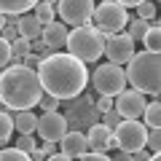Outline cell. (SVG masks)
<instances>
[{
	"instance_id": "43",
	"label": "cell",
	"mask_w": 161,
	"mask_h": 161,
	"mask_svg": "<svg viewBox=\"0 0 161 161\" xmlns=\"http://www.w3.org/2000/svg\"><path fill=\"white\" fill-rule=\"evenodd\" d=\"M6 27V16H3V14H0V30Z\"/></svg>"
},
{
	"instance_id": "1",
	"label": "cell",
	"mask_w": 161,
	"mask_h": 161,
	"mask_svg": "<svg viewBox=\"0 0 161 161\" xmlns=\"http://www.w3.org/2000/svg\"><path fill=\"white\" fill-rule=\"evenodd\" d=\"M38 80L43 94L59 99V102H67V99L78 97V94L86 92L89 86V70L83 62H78L70 54H51L40 62L38 67Z\"/></svg>"
},
{
	"instance_id": "27",
	"label": "cell",
	"mask_w": 161,
	"mask_h": 161,
	"mask_svg": "<svg viewBox=\"0 0 161 161\" xmlns=\"http://www.w3.org/2000/svg\"><path fill=\"white\" fill-rule=\"evenodd\" d=\"M121 121H124V118H121V115L115 113V110H110V113H102V115H99V124H102V126H108L110 132L121 126Z\"/></svg>"
},
{
	"instance_id": "46",
	"label": "cell",
	"mask_w": 161,
	"mask_h": 161,
	"mask_svg": "<svg viewBox=\"0 0 161 161\" xmlns=\"http://www.w3.org/2000/svg\"><path fill=\"white\" fill-rule=\"evenodd\" d=\"M99 3H105V0H99Z\"/></svg>"
},
{
	"instance_id": "2",
	"label": "cell",
	"mask_w": 161,
	"mask_h": 161,
	"mask_svg": "<svg viewBox=\"0 0 161 161\" xmlns=\"http://www.w3.org/2000/svg\"><path fill=\"white\" fill-rule=\"evenodd\" d=\"M40 97L43 89L35 70H27L24 64H8L0 70V102L8 110H32Z\"/></svg>"
},
{
	"instance_id": "28",
	"label": "cell",
	"mask_w": 161,
	"mask_h": 161,
	"mask_svg": "<svg viewBox=\"0 0 161 161\" xmlns=\"http://www.w3.org/2000/svg\"><path fill=\"white\" fill-rule=\"evenodd\" d=\"M0 161H30V156L16 148H3L0 150Z\"/></svg>"
},
{
	"instance_id": "29",
	"label": "cell",
	"mask_w": 161,
	"mask_h": 161,
	"mask_svg": "<svg viewBox=\"0 0 161 161\" xmlns=\"http://www.w3.org/2000/svg\"><path fill=\"white\" fill-rule=\"evenodd\" d=\"M145 145L150 148V153H158V148H161V132H158V129H148V134H145Z\"/></svg>"
},
{
	"instance_id": "20",
	"label": "cell",
	"mask_w": 161,
	"mask_h": 161,
	"mask_svg": "<svg viewBox=\"0 0 161 161\" xmlns=\"http://www.w3.org/2000/svg\"><path fill=\"white\" fill-rule=\"evenodd\" d=\"M142 118H145V126H148V129H158V126H161V105L156 102V99L145 105Z\"/></svg>"
},
{
	"instance_id": "36",
	"label": "cell",
	"mask_w": 161,
	"mask_h": 161,
	"mask_svg": "<svg viewBox=\"0 0 161 161\" xmlns=\"http://www.w3.org/2000/svg\"><path fill=\"white\" fill-rule=\"evenodd\" d=\"M78 161H110V156L108 153H92V150H89V153H83Z\"/></svg>"
},
{
	"instance_id": "42",
	"label": "cell",
	"mask_w": 161,
	"mask_h": 161,
	"mask_svg": "<svg viewBox=\"0 0 161 161\" xmlns=\"http://www.w3.org/2000/svg\"><path fill=\"white\" fill-rule=\"evenodd\" d=\"M40 3H48V6H57L59 0H40Z\"/></svg>"
},
{
	"instance_id": "35",
	"label": "cell",
	"mask_w": 161,
	"mask_h": 161,
	"mask_svg": "<svg viewBox=\"0 0 161 161\" xmlns=\"http://www.w3.org/2000/svg\"><path fill=\"white\" fill-rule=\"evenodd\" d=\"M22 64H24L27 70H35V73H38V67H40V59L35 57V54H27V57L22 59Z\"/></svg>"
},
{
	"instance_id": "25",
	"label": "cell",
	"mask_w": 161,
	"mask_h": 161,
	"mask_svg": "<svg viewBox=\"0 0 161 161\" xmlns=\"http://www.w3.org/2000/svg\"><path fill=\"white\" fill-rule=\"evenodd\" d=\"M137 19H142V22H153V19H156V3H150V0L140 3V6H137Z\"/></svg>"
},
{
	"instance_id": "23",
	"label": "cell",
	"mask_w": 161,
	"mask_h": 161,
	"mask_svg": "<svg viewBox=\"0 0 161 161\" xmlns=\"http://www.w3.org/2000/svg\"><path fill=\"white\" fill-rule=\"evenodd\" d=\"M32 11H35L32 16L38 19L43 27H46V24H51L54 19H57V11H54V6H48V3H40V0H38V6H35Z\"/></svg>"
},
{
	"instance_id": "3",
	"label": "cell",
	"mask_w": 161,
	"mask_h": 161,
	"mask_svg": "<svg viewBox=\"0 0 161 161\" xmlns=\"http://www.w3.org/2000/svg\"><path fill=\"white\" fill-rule=\"evenodd\" d=\"M126 83H132L134 92L140 94H150V97H158L161 92V62L158 54L153 51H140L129 59L126 64Z\"/></svg>"
},
{
	"instance_id": "6",
	"label": "cell",
	"mask_w": 161,
	"mask_h": 161,
	"mask_svg": "<svg viewBox=\"0 0 161 161\" xmlns=\"http://www.w3.org/2000/svg\"><path fill=\"white\" fill-rule=\"evenodd\" d=\"M89 80H92L94 92L99 97H115V94H121L126 89V73H124V67L110 64V62L94 67V73L89 75Z\"/></svg>"
},
{
	"instance_id": "13",
	"label": "cell",
	"mask_w": 161,
	"mask_h": 161,
	"mask_svg": "<svg viewBox=\"0 0 161 161\" xmlns=\"http://www.w3.org/2000/svg\"><path fill=\"white\" fill-rule=\"evenodd\" d=\"M86 145L92 153H108V150L115 148V140H113V132L102 124H94V126L86 129Z\"/></svg>"
},
{
	"instance_id": "45",
	"label": "cell",
	"mask_w": 161,
	"mask_h": 161,
	"mask_svg": "<svg viewBox=\"0 0 161 161\" xmlns=\"http://www.w3.org/2000/svg\"><path fill=\"white\" fill-rule=\"evenodd\" d=\"M150 161H161V158H158V153H153V156H150Z\"/></svg>"
},
{
	"instance_id": "40",
	"label": "cell",
	"mask_w": 161,
	"mask_h": 161,
	"mask_svg": "<svg viewBox=\"0 0 161 161\" xmlns=\"http://www.w3.org/2000/svg\"><path fill=\"white\" fill-rule=\"evenodd\" d=\"M110 161H132V153H115V156H110Z\"/></svg>"
},
{
	"instance_id": "30",
	"label": "cell",
	"mask_w": 161,
	"mask_h": 161,
	"mask_svg": "<svg viewBox=\"0 0 161 161\" xmlns=\"http://www.w3.org/2000/svg\"><path fill=\"white\" fill-rule=\"evenodd\" d=\"M30 54H35V57L43 62L46 57H51V48H48L43 40H32V43H30Z\"/></svg>"
},
{
	"instance_id": "7",
	"label": "cell",
	"mask_w": 161,
	"mask_h": 161,
	"mask_svg": "<svg viewBox=\"0 0 161 161\" xmlns=\"http://www.w3.org/2000/svg\"><path fill=\"white\" fill-rule=\"evenodd\" d=\"M62 115H64V121H75V124H78V132L99 124V113H97V108H94V94L83 92V94H78V97L67 99Z\"/></svg>"
},
{
	"instance_id": "12",
	"label": "cell",
	"mask_w": 161,
	"mask_h": 161,
	"mask_svg": "<svg viewBox=\"0 0 161 161\" xmlns=\"http://www.w3.org/2000/svg\"><path fill=\"white\" fill-rule=\"evenodd\" d=\"M35 132H38V137L43 142H57L59 145V140L67 134V121H64L62 113H43V115H38Z\"/></svg>"
},
{
	"instance_id": "33",
	"label": "cell",
	"mask_w": 161,
	"mask_h": 161,
	"mask_svg": "<svg viewBox=\"0 0 161 161\" xmlns=\"http://www.w3.org/2000/svg\"><path fill=\"white\" fill-rule=\"evenodd\" d=\"M94 108H97V113H110L113 110V97H97L94 99Z\"/></svg>"
},
{
	"instance_id": "22",
	"label": "cell",
	"mask_w": 161,
	"mask_h": 161,
	"mask_svg": "<svg viewBox=\"0 0 161 161\" xmlns=\"http://www.w3.org/2000/svg\"><path fill=\"white\" fill-rule=\"evenodd\" d=\"M30 54V40L16 38L11 40V64H22V59Z\"/></svg>"
},
{
	"instance_id": "18",
	"label": "cell",
	"mask_w": 161,
	"mask_h": 161,
	"mask_svg": "<svg viewBox=\"0 0 161 161\" xmlns=\"http://www.w3.org/2000/svg\"><path fill=\"white\" fill-rule=\"evenodd\" d=\"M35 6H38V0H0V14L3 16H24Z\"/></svg>"
},
{
	"instance_id": "17",
	"label": "cell",
	"mask_w": 161,
	"mask_h": 161,
	"mask_svg": "<svg viewBox=\"0 0 161 161\" xmlns=\"http://www.w3.org/2000/svg\"><path fill=\"white\" fill-rule=\"evenodd\" d=\"M40 32H43V24H40L32 14L19 16V38H24V40L32 43V40H40Z\"/></svg>"
},
{
	"instance_id": "4",
	"label": "cell",
	"mask_w": 161,
	"mask_h": 161,
	"mask_svg": "<svg viewBox=\"0 0 161 161\" xmlns=\"http://www.w3.org/2000/svg\"><path fill=\"white\" fill-rule=\"evenodd\" d=\"M64 48H67L70 57H75L83 64L97 62V59L102 57V48H105V35L99 32V30H94L92 24H83V27L70 30Z\"/></svg>"
},
{
	"instance_id": "44",
	"label": "cell",
	"mask_w": 161,
	"mask_h": 161,
	"mask_svg": "<svg viewBox=\"0 0 161 161\" xmlns=\"http://www.w3.org/2000/svg\"><path fill=\"white\" fill-rule=\"evenodd\" d=\"M3 148H8V140H0V150Z\"/></svg>"
},
{
	"instance_id": "8",
	"label": "cell",
	"mask_w": 161,
	"mask_h": 161,
	"mask_svg": "<svg viewBox=\"0 0 161 161\" xmlns=\"http://www.w3.org/2000/svg\"><path fill=\"white\" fill-rule=\"evenodd\" d=\"M145 134H148V126L142 121H121V126L113 129L115 148L121 153H137V150H142L145 148Z\"/></svg>"
},
{
	"instance_id": "9",
	"label": "cell",
	"mask_w": 161,
	"mask_h": 161,
	"mask_svg": "<svg viewBox=\"0 0 161 161\" xmlns=\"http://www.w3.org/2000/svg\"><path fill=\"white\" fill-rule=\"evenodd\" d=\"M94 0H59L54 11H59V22L67 24V27H83V24L92 22L94 14Z\"/></svg>"
},
{
	"instance_id": "31",
	"label": "cell",
	"mask_w": 161,
	"mask_h": 161,
	"mask_svg": "<svg viewBox=\"0 0 161 161\" xmlns=\"http://www.w3.org/2000/svg\"><path fill=\"white\" fill-rule=\"evenodd\" d=\"M38 108L43 110V113H59V99L43 94V97H40V102H38Z\"/></svg>"
},
{
	"instance_id": "34",
	"label": "cell",
	"mask_w": 161,
	"mask_h": 161,
	"mask_svg": "<svg viewBox=\"0 0 161 161\" xmlns=\"http://www.w3.org/2000/svg\"><path fill=\"white\" fill-rule=\"evenodd\" d=\"M0 38L8 40V43H11V40H16V38H19V27H16V24H6V27L0 30Z\"/></svg>"
},
{
	"instance_id": "19",
	"label": "cell",
	"mask_w": 161,
	"mask_h": 161,
	"mask_svg": "<svg viewBox=\"0 0 161 161\" xmlns=\"http://www.w3.org/2000/svg\"><path fill=\"white\" fill-rule=\"evenodd\" d=\"M161 24H158V19H153L150 22V27H148V32H145V38H142V43H145V51H153V54H158V48H161Z\"/></svg>"
},
{
	"instance_id": "24",
	"label": "cell",
	"mask_w": 161,
	"mask_h": 161,
	"mask_svg": "<svg viewBox=\"0 0 161 161\" xmlns=\"http://www.w3.org/2000/svg\"><path fill=\"white\" fill-rule=\"evenodd\" d=\"M14 134V121L8 110H0V140H11Z\"/></svg>"
},
{
	"instance_id": "47",
	"label": "cell",
	"mask_w": 161,
	"mask_h": 161,
	"mask_svg": "<svg viewBox=\"0 0 161 161\" xmlns=\"http://www.w3.org/2000/svg\"><path fill=\"white\" fill-rule=\"evenodd\" d=\"M0 105H3V102H0ZM0 110H3V108H0Z\"/></svg>"
},
{
	"instance_id": "32",
	"label": "cell",
	"mask_w": 161,
	"mask_h": 161,
	"mask_svg": "<svg viewBox=\"0 0 161 161\" xmlns=\"http://www.w3.org/2000/svg\"><path fill=\"white\" fill-rule=\"evenodd\" d=\"M11 64V43L0 38V67H8Z\"/></svg>"
},
{
	"instance_id": "41",
	"label": "cell",
	"mask_w": 161,
	"mask_h": 161,
	"mask_svg": "<svg viewBox=\"0 0 161 161\" xmlns=\"http://www.w3.org/2000/svg\"><path fill=\"white\" fill-rule=\"evenodd\" d=\"M46 161H73V158H67V156H62V153H54V156H48Z\"/></svg>"
},
{
	"instance_id": "39",
	"label": "cell",
	"mask_w": 161,
	"mask_h": 161,
	"mask_svg": "<svg viewBox=\"0 0 161 161\" xmlns=\"http://www.w3.org/2000/svg\"><path fill=\"white\" fill-rule=\"evenodd\" d=\"M132 161H150V156L145 153V148H142V150H137V153H132Z\"/></svg>"
},
{
	"instance_id": "10",
	"label": "cell",
	"mask_w": 161,
	"mask_h": 161,
	"mask_svg": "<svg viewBox=\"0 0 161 161\" xmlns=\"http://www.w3.org/2000/svg\"><path fill=\"white\" fill-rule=\"evenodd\" d=\"M102 54L108 57L110 64L124 67V64H129V59L137 54V48H134V40L129 38L126 32H113V35H105V48H102Z\"/></svg>"
},
{
	"instance_id": "11",
	"label": "cell",
	"mask_w": 161,
	"mask_h": 161,
	"mask_svg": "<svg viewBox=\"0 0 161 161\" xmlns=\"http://www.w3.org/2000/svg\"><path fill=\"white\" fill-rule=\"evenodd\" d=\"M145 105H148V102H145V94L134 92V89H124L121 94L113 97V110L124 121H140V118H142Z\"/></svg>"
},
{
	"instance_id": "15",
	"label": "cell",
	"mask_w": 161,
	"mask_h": 161,
	"mask_svg": "<svg viewBox=\"0 0 161 161\" xmlns=\"http://www.w3.org/2000/svg\"><path fill=\"white\" fill-rule=\"evenodd\" d=\"M59 153L67 156V158H80L83 153H89V145H86V134L83 132H67L62 140H59Z\"/></svg>"
},
{
	"instance_id": "26",
	"label": "cell",
	"mask_w": 161,
	"mask_h": 161,
	"mask_svg": "<svg viewBox=\"0 0 161 161\" xmlns=\"http://www.w3.org/2000/svg\"><path fill=\"white\" fill-rule=\"evenodd\" d=\"M35 148H38V142H35L32 134H19V137H16V150H22V153L30 156Z\"/></svg>"
},
{
	"instance_id": "16",
	"label": "cell",
	"mask_w": 161,
	"mask_h": 161,
	"mask_svg": "<svg viewBox=\"0 0 161 161\" xmlns=\"http://www.w3.org/2000/svg\"><path fill=\"white\" fill-rule=\"evenodd\" d=\"M11 121H14V129L19 134H32L35 126H38V113H32V110H16V113H11Z\"/></svg>"
},
{
	"instance_id": "5",
	"label": "cell",
	"mask_w": 161,
	"mask_h": 161,
	"mask_svg": "<svg viewBox=\"0 0 161 161\" xmlns=\"http://www.w3.org/2000/svg\"><path fill=\"white\" fill-rule=\"evenodd\" d=\"M129 11L124 6H118L115 0H105V3H97L92 14V27L99 30L102 35H113V32H124V27L129 24Z\"/></svg>"
},
{
	"instance_id": "38",
	"label": "cell",
	"mask_w": 161,
	"mask_h": 161,
	"mask_svg": "<svg viewBox=\"0 0 161 161\" xmlns=\"http://www.w3.org/2000/svg\"><path fill=\"white\" fill-rule=\"evenodd\" d=\"M118 6H124V8H137L140 3H145V0H115Z\"/></svg>"
},
{
	"instance_id": "37",
	"label": "cell",
	"mask_w": 161,
	"mask_h": 161,
	"mask_svg": "<svg viewBox=\"0 0 161 161\" xmlns=\"http://www.w3.org/2000/svg\"><path fill=\"white\" fill-rule=\"evenodd\" d=\"M40 153H43V156L48 158V156L59 153V145H57V142H43V148H40Z\"/></svg>"
},
{
	"instance_id": "14",
	"label": "cell",
	"mask_w": 161,
	"mask_h": 161,
	"mask_svg": "<svg viewBox=\"0 0 161 161\" xmlns=\"http://www.w3.org/2000/svg\"><path fill=\"white\" fill-rule=\"evenodd\" d=\"M67 35H70V27L54 19L51 24H46V27H43L40 40H43V43L51 48V54H57V51H62V48H64V43H67Z\"/></svg>"
},
{
	"instance_id": "21",
	"label": "cell",
	"mask_w": 161,
	"mask_h": 161,
	"mask_svg": "<svg viewBox=\"0 0 161 161\" xmlns=\"http://www.w3.org/2000/svg\"><path fill=\"white\" fill-rule=\"evenodd\" d=\"M148 27H150V22H142V19H129V24H126V35L137 43V40H142L145 38V32H148Z\"/></svg>"
}]
</instances>
